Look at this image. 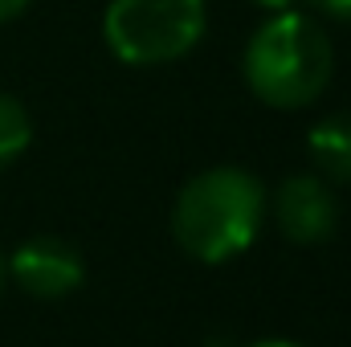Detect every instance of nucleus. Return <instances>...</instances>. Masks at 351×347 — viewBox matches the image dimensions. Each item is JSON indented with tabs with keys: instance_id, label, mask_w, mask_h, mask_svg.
I'll return each mask as SVG.
<instances>
[{
	"instance_id": "11",
	"label": "nucleus",
	"mask_w": 351,
	"mask_h": 347,
	"mask_svg": "<svg viewBox=\"0 0 351 347\" xmlns=\"http://www.w3.org/2000/svg\"><path fill=\"white\" fill-rule=\"evenodd\" d=\"M245 347H302V344H294V339H254Z\"/></svg>"
},
{
	"instance_id": "10",
	"label": "nucleus",
	"mask_w": 351,
	"mask_h": 347,
	"mask_svg": "<svg viewBox=\"0 0 351 347\" xmlns=\"http://www.w3.org/2000/svg\"><path fill=\"white\" fill-rule=\"evenodd\" d=\"M258 8H265V12H282V8H298L302 0H254Z\"/></svg>"
},
{
	"instance_id": "9",
	"label": "nucleus",
	"mask_w": 351,
	"mask_h": 347,
	"mask_svg": "<svg viewBox=\"0 0 351 347\" xmlns=\"http://www.w3.org/2000/svg\"><path fill=\"white\" fill-rule=\"evenodd\" d=\"M29 4H33V0H0V21H12V16H21Z\"/></svg>"
},
{
	"instance_id": "1",
	"label": "nucleus",
	"mask_w": 351,
	"mask_h": 347,
	"mask_svg": "<svg viewBox=\"0 0 351 347\" xmlns=\"http://www.w3.org/2000/svg\"><path fill=\"white\" fill-rule=\"evenodd\" d=\"M265 221V184L245 168L221 164L196 172L172 204V233L196 261L221 265L254 246Z\"/></svg>"
},
{
	"instance_id": "12",
	"label": "nucleus",
	"mask_w": 351,
	"mask_h": 347,
	"mask_svg": "<svg viewBox=\"0 0 351 347\" xmlns=\"http://www.w3.org/2000/svg\"><path fill=\"white\" fill-rule=\"evenodd\" d=\"M4 278H8V261H4V254H0V290H4Z\"/></svg>"
},
{
	"instance_id": "6",
	"label": "nucleus",
	"mask_w": 351,
	"mask_h": 347,
	"mask_svg": "<svg viewBox=\"0 0 351 347\" xmlns=\"http://www.w3.org/2000/svg\"><path fill=\"white\" fill-rule=\"evenodd\" d=\"M306 147L327 180L351 184V110H335L319 119L306 135Z\"/></svg>"
},
{
	"instance_id": "7",
	"label": "nucleus",
	"mask_w": 351,
	"mask_h": 347,
	"mask_svg": "<svg viewBox=\"0 0 351 347\" xmlns=\"http://www.w3.org/2000/svg\"><path fill=\"white\" fill-rule=\"evenodd\" d=\"M29 139H33L29 110L21 106V98H12V94L0 90V168H8L12 160H21L25 147H29Z\"/></svg>"
},
{
	"instance_id": "5",
	"label": "nucleus",
	"mask_w": 351,
	"mask_h": 347,
	"mask_svg": "<svg viewBox=\"0 0 351 347\" xmlns=\"http://www.w3.org/2000/svg\"><path fill=\"white\" fill-rule=\"evenodd\" d=\"M4 261H8V274L16 278V286L33 298H66L86 278L82 250L62 237H29Z\"/></svg>"
},
{
	"instance_id": "4",
	"label": "nucleus",
	"mask_w": 351,
	"mask_h": 347,
	"mask_svg": "<svg viewBox=\"0 0 351 347\" xmlns=\"http://www.w3.org/2000/svg\"><path fill=\"white\" fill-rule=\"evenodd\" d=\"M274 217H278L282 237H290L294 246H319L339 225L335 188L323 176H311V172L286 176L278 184V192H274Z\"/></svg>"
},
{
	"instance_id": "2",
	"label": "nucleus",
	"mask_w": 351,
	"mask_h": 347,
	"mask_svg": "<svg viewBox=\"0 0 351 347\" xmlns=\"http://www.w3.org/2000/svg\"><path fill=\"white\" fill-rule=\"evenodd\" d=\"M241 74L254 90V98H262L265 106L302 110L327 90L335 74L331 37L302 8L269 12L245 45Z\"/></svg>"
},
{
	"instance_id": "8",
	"label": "nucleus",
	"mask_w": 351,
	"mask_h": 347,
	"mask_svg": "<svg viewBox=\"0 0 351 347\" xmlns=\"http://www.w3.org/2000/svg\"><path fill=\"white\" fill-rule=\"evenodd\" d=\"M315 12H323V16H331V21H343L351 25V0H306Z\"/></svg>"
},
{
	"instance_id": "3",
	"label": "nucleus",
	"mask_w": 351,
	"mask_h": 347,
	"mask_svg": "<svg viewBox=\"0 0 351 347\" xmlns=\"http://www.w3.org/2000/svg\"><path fill=\"white\" fill-rule=\"evenodd\" d=\"M204 29V0H110L102 12V37L127 66H168L200 45Z\"/></svg>"
}]
</instances>
